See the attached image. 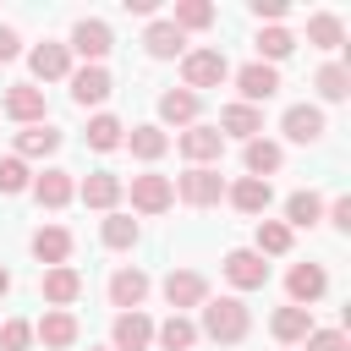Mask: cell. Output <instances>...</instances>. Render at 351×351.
Here are the masks:
<instances>
[{
  "mask_svg": "<svg viewBox=\"0 0 351 351\" xmlns=\"http://www.w3.org/2000/svg\"><path fill=\"white\" fill-rule=\"evenodd\" d=\"M247 329H252V318H247V307H241L236 296L203 302V329H197V335H208V340H219V346H236Z\"/></svg>",
  "mask_w": 351,
  "mask_h": 351,
  "instance_id": "1",
  "label": "cell"
},
{
  "mask_svg": "<svg viewBox=\"0 0 351 351\" xmlns=\"http://www.w3.org/2000/svg\"><path fill=\"white\" fill-rule=\"evenodd\" d=\"M225 77H230V60H225L219 49H186V55H181V82H186V93L219 88Z\"/></svg>",
  "mask_w": 351,
  "mask_h": 351,
  "instance_id": "2",
  "label": "cell"
},
{
  "mask_svg": "<svg viewBox=\"0 0 351 351\" xmlns=\"http://www.w3.org/2000/svg\"><path fill=\"white\" fill-rule=\"evenodd\" d=\"M176 197H181V203H192V208H214V203L225 197V181H219V170L192 165V170L176 181Z\"/></svg>",
  "mask_w": 351,
  "mask_h": 351,
  "instance_id": "3",
  "label": "cell"
},
{
  "mask_svg": "<svg viewBox=\"0 0 351 351\" xmlns=\"http://www.w3.org/2000/svg\"><path fill=\"white\" fill-rule=\"evenodd\" d=\"M110 44H115V38H110V27H104L99 16H82V22L71 27V44H66V49H77V55H82L88 66H104Z\"/></svg>",
  "mask_w": 351,
  "mask_h": 351,
  "instance_id": "4",
  "label": "cell"
},
{
  "mask_svg": "<svg viewBox=\"0 0 351 351\" xmlns=\"http://www.w3.org/2000/svg\"><path fill=\"white\" fill-rule=\"evenodd\" d=\"M176 203V186H170V176H132V208L137 214H165Z\"/></svg>",
  "mask_w": 351,
  "mask_h": 351,
  "instance_id": "5",
  "label": "cell"
},
{
  "mask_svg": "<svg viewBox=\"0 0 351 351\" xmlns=\"http://www.w3.org/2000/svg\"><path fill=\"white\" fill-rule=\"evenodd\" d=\"M165 302L181 313V307H203L208 302V280L197 274V269H170L165 274Z\"/></svg>",
  "mask_w": 351,
  "mask_h": 351,
  "instance_id": "6",
  "label": "cell"
},
{
  "mask_svg": "<svg viewBox=\"0 0 351 351\" xmlns=\"http://www.w3.org/2000/svg\"><path fill=\"white\" fill-rule=\"evenodd\" d=\"M236 88H241V104H263V99H274L280 93V71L274 66H263V60H252V66H241L236 71Z\"/></svg>",
  "mask_w": 351,
  "mask_h": 351,
  "instance_id": "7",
  "label": "cell"
},
{
  "mask_svg": "<svg viewBox=\"0 0 351 351\" xmlns=\"http://www.w3.org/2000/svg\"><path fill=\"white\" fill-rule=\"evenodd\" d=\"M225 280H230L236 291H258V285L269 280V263H263L252 247H236V252H225Z\"/></svg>",
  "mask_w": 351,
  "mask_h": 351,
  "instance_id": "8",
  "label": "cell"
},
{
  "mask_svg": "<svg viewBox=\"0 0 351 351\" xmlns=\"http://www.w3.org/2000/svg\"><path fill=\"white\" fill-rule=\"evenodd\" d=\"M0 110H5L11 121H22V126H38V121H44V88H33V82H16V88H5Z\"/></svg>",
  "mask_w": 351,
  "mask_h": 351,
  "instance_id": "9",
  "label": "cell"
},
{
  "mask_svg": "<svg viewBox=\"0 0 351 351\" xmlns=\"http://www.w3.org/2000/svg\"><path fill=\"white\" fill-rule=\"evenodd\" d=\"M38 291H44V302H49V307H71V302L82 296V274H77L71 263H55V269H44Z\"/></svg>",
  "mask_w": 351,
  "mask_h": 351,
  "instance_id": "10",
  "label": "cell"
},
{
  "mask_svg": "<svg viewBox=\"0 0 351 351\" xmlns=\"http://www.w3.org/2000/svg\"><path fill=\"white\" fill-rule=\"evenodd\" d=\"M285 291H291V307H313V302L329 291V274H324L318 263H296V269L285 274Z\"/></svg>",
  "mask_w": 351,
  "mask_h": 351,
  "instance_id": "11",
  "label": "cell"
},
{
  "mask_svg": "<svg viewBox=\"0 0 351 351\" xmlns=\"http://www.w3.org/2000/svg\"><path fill=\"white\" fill-rule=\"evenodd\" d=\"M154 340V324H148V313L137 307V313H115V329H110V351H143Z\"/></svg>",
  "mask_w": 351,
  "mask_h": 351,
  "instance_id": "12",
  "label": "cell"
},
{
  "mask_svg": "<svg viewBox=\"0 0 351 351\" xmlns=\"http://www.w3.org/2000/svg\"><path fill=\"white\" fill-rule=\"evenodd\" d=\"M214 132H219V137H241V143H252V137L263 132V110H252V104L236 99V104L219 110V126H214Z\"/></svg>",
  "mask_w": 351,
  "mask_h": 351,
  "instance_id": "13",
  "label": "cell"
},
{
  "mask_svg": "<svg viewBox=\"0 0 351 351\" xmlns=\"http://www.w3.org/2000/svg\"><path fill=\"white\" fill-rule=\"evenodd\" d=\"M280 132H285L291 143H318V137H324V110H318V104H291L285 121H280Z\"/></svg>",
  "mask_w": 351,
  "mask_h": 351,
  "instance_id": "14",
  "label": "cell"
},
{
  "mask_svg": "<svg viewBox=\"0 0 351 351\" xmlns=\"http://www.w3.org/2000/svg\"><path fill=\"white\" fill-rule=\"evenodd\" d=\"M176 148H181L192 165H208V159H219V154H225V137H219L214 126H186V132L176 137Z\"/></svg>",
  "mask_w": 351,
  "mask_h": 351,
  "instance_id": "15",
  "label": "cell"
},
{
  "mask_svg": "<svg viewBox=\"0 0 351 351\" xmlns=\"http://www.w3.org/2000/svg\"><path fill=\"white\" fill-rule=\"evenodd\" d=\"M143 296H148V274H143V269H115V274H110V302H115L121 313H137Z\"/></svg>",
  "mask_w": 351,
  "mask_h": 351,
  "instance_id": "16",
  "label": "cell"
},
{
  "mask_svg": "<svg viewBox=\"0 0 351 351\" xmlns=\"http://www.w3.org/2000/svg\"><path fill=\"white\" fill-rule=\"evenodd\" d=\"M33 335H38L49 351H66V346H77V318H71L66 307H49V313L33 324Z\"/></svg>",
  "mask_w": 351,
  "mask_h": 351,
  "instance_id": "17",
  "label": "cell"
},
{
  "mask_svg": "<svg viewBox=\"0 0 351 351\" xmlns=\"http://www.w3.org/2000/svg\"><path fill=\"white\" fill-rule=\"evenodd\" d=\"M27 60H33V77H38V82H60V77H71V49H66V44H49V38H44Z\"/></svg>",
  "mask_w": 351,
  "mask_h": 351,
  "instance_id": "18",
  "label": "cell"
},
{
  "mask_svg": "<svg viewBox=\"0 0 351 351\" xmlns=\"http://www.w3.org/2000/svg\"><path fill=\"white\" fill-rule=\"evenodd\" d=\"M110 88H115V82H110L104 66H82V71H71V99H77L82 110H88V104H104Z\"/></svg>",
  "mask_w": 351,
  "mask_h": 351,
  "instance_id": "19",
  "label": "cell"
},
{
  "mask_svg": "<svg viewBox=\"0 0 351 351\" xmlns=\"http://www.w3.org/2000/svg\"><path fill=\"white\" fill-rule=\"evenodd\" d=\"M241 165H247V176L269 181V176L285 165V148H280V143H269V137H252V143L241 148Z\"/></svg>",
  "mask_w": 351,
  "mask_h": 351,
  "instance_id": "20",
  "label": "cell"
},
{
  "mask_svg": "<svg viewBox=\"0 0 351 351\" xmlns=\"http://www.w3.org/2000/svg\"><path fill=\"white\" fill-rule=\"evenodd\" d=\"M33 197H38L44 208H66V203L77 197V181H71V170H44V176L33 181Z\"/></svg>",
  "mask_w": 351,
  "mask_h": 351,
  "instance_id": "21",
  "label": "cell"
},
{
  "mask_svg": "<svg viewBox=\"0 0 351 351\" xmlns=\"http://www.w3.org/2000/svg\"><path fill=\"white\" fill-rule=\"evenodd\" d=\"M77 197H82L88 208H115V203H121V176H110V170H93V176H82Z\"/></svg>",
  "mask_w": 351,
  "mask_h": 351,
  "instance_id": "22",
  "label": "cell"
},
{
  "mask_svg": "<svg viewBox=\"0 0 351 351\" xmlns=\"http://www.w3.org/2000/svg\"><path fill=\"white\" fill-rule=\"evenodd\" d=\"M225 197H230L241 214H263V208L274 203V186H269V181H258V176H241L236 186H225Z\"/></svg>",
  "mask_w": 351,
  "mask_h": 351,
  "instance_id": "23",
  "label": "cell"
},
{
  "mask_svg": "<svg viewBox=\"0 0 351 351\" xmlns=\"http://www.w3.org/2000/svg\"><path fill=\"white\" fill-rule=\"evenodd\" d=\"M181 44H186V33L165 16V22H148V33H143V49L154 55V60H170V55H181Z\"/></svg>",
  "mask_w": 351,
  "mask_h": 351,
  "instance_id": "24",
  "label": "cell"
},
{
  "mask_svg": "<svg viewBox=\"0 0 351 351\" xmlns=\"http://www.w3.org/2000/svg\"><path fill=\"white\" fill-rule=\"evenodd\" d=\"M55 148H60V132H55L49 121L16 132V159H44V154H55Z\"/></svg>",
  "mask_w": 351,
  "mask_h": 351,
  "instance_id": "25",
  "label": "cell"
},
{
  "mask_svg": "<svg viewBox=\"0 0 351 351\" xmlns=\"http://www.w3.org/2000/svg\"><path fill=\"white\" fill-rule=\"evenodd\" d=\"M269 329H274V340L296 346V340H307V335H313V307H280V313L269 318Z\"/></svg>",
  "mask_w": 351,
  "mask_h": 351,
  "instance_id": "26",
  "label": "cell"
},
{
  "mask_svg": "<svg viewBox=\"0 0 351 351\" xmlns=\"http://www.w3.org/2000/svg\"><path fill=\"white\" fill-rule=\"evenodd\" d=\"M307 44H313V49H340V44H346V22H340L335 11H313V16H307Z\"/></svg>",
  "mask_w": 351,
  "mask_h": 351,
  "instance_id": "27",
  "label": "cell"
},
{
  "mask_svg": "<svg viewBox=\"0 0 351 351\" xmlns=\"http://www.w3.org/2000/svg\"><path fill=\"white\" fill-rule=\"evenodd\" d=\"M33 258H38V263H49V269H55V263H66V258H71V230L44 225V230L33 236Z\"/></svg>",
  "mask_w": 351,
  "mask_h": 351,
  "instance_id": "28",
  "label": "cell"
},
{
  "mask_svg": "<svg viewBox=\"0 0 351 351\" xmlns=\"http://www.w3.org/2000/svg\"><path fill=\"white\" fill-rule=\"evenodd\" d=\"M197 93H186V88H170V93H159V115L170 121V126H192L197 121Z\"/></svg>",
  "mask_w": 351,
  "mask_h": 351,
  "instance_id": "29",
  "label": "cell"
},
{
  "mask_svg": "<svg viewBox=\"0 0 351 351\" xmlns=\"http://www.w3.org/2000/svg\"><path fill=\"white\" fill-rule=\"evenodd\" d=\"M154 340H159L165 351H192V346H197V324H192V318H181V313H170V318L154 329Z\"/></svg>",
  "mask_w": 351,
  "mask_h": 351,
  "instance_id": "30",
  "label": "cell"
},
{
  "mask_svg": "<svg viewBox=\"0 0 351 351\" xmlns=\"http://www.w3.org/2000/svg\"><path fill=\"white\" fill-rule=\"evenodd\" d=\"M126 148H132L137 159H148V165H154V159L170 148V137H165V126H132V132H126Z\"/></svg>",
  "mask_w": 351,
  "mask_h": 351,
  "instance_id": "31",
  "label": "cell"
},
{
  "mask_svg": "<svg viewBox=\"0 0 351 351\" xmlns=\"http://www.w3.org/2000/svg\"><path fill=\"white\" fill-rule=\"evenodd\" d=\"M318 219H324V197H318V192H291V197H285V225H302V230H307V225H318Z\"/></svg>",
  "mask_w": 351,
  "mask_h": 351,
  "instance_id": "32",
  "label": "cell"
},
{
  "mask_svg": "<svg viewBox=\"0 0 351 351\" xmlns=\"http://www.w3.org/2000/svg\"><path fill=\"white\" fill-rule=\"evenodd\" d=\"M258 258H280V252H291V225L285 219H258V247H252Z\"/></svg>",
  "mask_w": 351,
  "mask_h": 351,
  "instance_id": "33",
  "label": "cell"
},
{
  "mask_svg": "<svg viewBox=\"0 0 351 351\" xmlns=\"http://www.w3.org/2000/svg\"><path fill=\"white\" fill-rule=\"evenodd\" d=\"M313 88L329 99V104H340L346 93H351V71L340 66V60H329V66H318V77H313Z\"/></svg>",
  "mask_w": 351,
  "mask_h": 351,
  "instance_id": "34",
  "label": "cell"
},
{
  "mask_svg": "<svg viewBox=\"0 0 351 351\" xmlns=\"http://www.w3.org/2000/svg\"><path fill=\"white\" fill-rule=\"evenodd\" d=\"M121 143H126V126H121L115 115H93V121H88V148L110 154V148H121Z\"/></svg>",
  "mask_w": 351,
  "mask_h": 351,
  "instance_id": "35",
  "label": "cell"
},
{
  "mask_svg": "<svg viewBox=\"0 0 351 351\" xmlns=\"http://www.w3.org/2000/svg\"><path fill=\"white\" fill-rule=\"evenodd\" d=\"M291 49H296V33H285V27H263V33H258V60H263V66L285 60Z\"/></svg>",
  "mask_w": 351,
  "mask_h": 351,
  "instance_id": "36",
  "label": "cell"
},
{
  "mask_svg": "<svg viewBox=\"0 0 351 351\" xmlns=\"http://www.w3.org/2000/svg\"><path fill=\"white\" fill-rule=\"evenodd\" d=\"M170 22H176L181 33H186V27H192V33H197V27H214V5H208V0H176V16H170Z\"/></svg>",
  "mask_w": 351,
  "mask_h": 351,
  "instance_id": "37",
  "label": "cell"
},
{
  "mask_svg": "<svg viewBox=\"0 0 351 351\" xmlns=\"http://www.w3.org/2000/svg\"><path fill=\"white\" fill-rule=\"evenodd\" d=\"M99 236H104V247H115V252H126V247H137V219H126V214H110Z\"/></svg>",
  "mask_w": 351,
  "mask_h": 351,
  "instance_id": "38",
  "label": "cell"
},
{
  "mask_svg": "<svg viewBox=\"0 0 351 351\" xmlns=\"http://www.w3.org/2000/svg\"><path fill=\"white\" fill-rule=\"evenodd\" d=\"M27 186H33V176H27V165H22L16 154H5V159H0V192L11 197V192H27Z\"/></svg>",
  "mask_w": 351,
  "mask_h": 351,
  "instance_id": "39",
  "label": "cell"
},
{
  "mask_svg": "<svg viewBox=\"0 0 351 351\" xmlns=\"http://www.w3.org/2000/svg\"><path fill=\"white\" fill-rule=\"evenodd\" d=\"M33 346V324L27 318H5L0 324V351H27Z\"/></svg>",
  "mask_w": 351,
  "mask_h": 351,
  "instance_id": "40",
  "label": "cell"
},
{
  "mask_svg": "<svg viewBox=\"0 0 351 351\" xmlns=\"http://www.w3.org/2000/svg\"><path fill=\"white\" fill-rule=\"evenodd\" d=\"M307 351H351V340L340 329H313L307 335Z\"/></svg>",
  "mask_w": 351,
  "mask_h": 351,
  "instance_id": "41",
  "label": "cell"
},
{
  "mask_svg": "<svg viewBox=\"0 0 351 351\" xmlns=\"http://www.w3.org/2000/svg\"><path fill=\"white\" fill-rule=\"evenodd\" d=\"M252 16L258 22H280L285 16V0H252Z\"/></svg>",
  "mask_w": 351,
  "mask_h": 351,
  "instance_id": "42",
  "label": "cell"
},
{
  "mask_svg": "<svg viewBox=\"0 0 351 351\" xmlns=\"http://www.w3.org/2000/svg\"><path fill=\"white\" fill-rule=\"evenodd\" d=\"M329 225L335 230H351V197H335L329 203Z\"/></svg>",
  "mask_w": 351,
  "mask_h": 351,
  "instance_id": "43",
  "label": "cell"
},
{
  "mask_svg": "<svg viewBox=\"0 0 351 351\" xmlns=\"http://www.w3.org/2000/svg\"><path fill=\"white\" fill-rule=\"evenodd\" d=\"M22 55V38H16V27H0V66L5 60H16Z\"/></svg>",
  "mask_w": 351,
  "mask_h": 351,
  "instance_id": "44",
  "label": "cell"
},
{
  "mask_svg": "<svg viewBox=\"0 0 351 351\" xmlns=\"http://www.w3.org/2000/svg\"><path fill=\"white\" fill-rule=\"evenodd\" d=\"M5 291H11V274H5V269H0V296H5Z\"/></svg>",
  "mask_w": 351,
  "mask_h": 351,
  "instance_id": "45",
  "label": "cell"
},
{
  "mask_svg": "<svg viewBox=\"0 0 351 351\" xmlns=\"http://www.w3.org/2000/svg\"><path fill=\"white\" fill-rule=\"evenodd\" d=\"M99 351H110V346H99Z\"/></svg>",
  "mask_w": 351,
  "mask_h": 351,
  "instance_id": "46",
  "label": "cell"
}]
</instances>
